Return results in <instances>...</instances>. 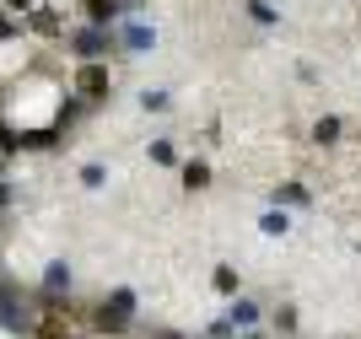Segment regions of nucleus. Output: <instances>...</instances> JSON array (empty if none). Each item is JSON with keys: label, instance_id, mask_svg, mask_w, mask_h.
<instances>
[{"label": "nucleus", "instance_id": "obj_6", "mask_svg": "<svg viewBox=\"0 0 361 339\" xmlns=\"http://www.w3.org/2000/svg\"><path fill=\"white\" fill-rule=\"evenodd\" d=\"M114 11H119V0H92V22H108Z\"/></svg>", "mask_w": 361, "mask_h": 339}, {"label": "nucleus", "instance_id": "obj_5", "mask_svg": "<svg viewBox=\"0 0 361 339\" xmlns=\"http://www.w3.org/2000/svg\"><path fill=\"white\" fill-rule=\"evenodd\" d=\"M103 87H108V81H103V70H87V75H81V92H87V97H97Z\"/></svg>", "mask_w": 361, "mask_h": 339}, {"label": "nucleus", "instance_id": "obj_8", "mask_svg": "<svg viewBox=\"0 0 361 339\" xmlns=\"http://www.w3.org/2000/svg\"><path fill=\"white\" fill-rule=\"evenodd\" d=\"M313 135H318V140H334V135H340V118H318Z\"/></svg>", "mask_w": 361, "mask_h": 339}, {"label": "nucleus", "instance_id": "obj_9", "mask_svg": "<svg viewBox=\"0 0 361 339\" xmlns=\"http://www.w3.org/2000/svg\"><path fill=\"white\" fill-rule=\"evenodd\" d=\"M254 318H259V312L248 307V302H238V307H232V323H254Z\"/></svg>", "mask_w": 361, "mask_h": 339}, {"label": "nucleus", "instance_id": "obj_7", "mask_svg": "<svg viewBox=\"0 0 361 339\" xmlns=\"http://www.w3.org/2000/svg\"><path fill=\"white\" fill-rule=\"evenodd\" d=\"M205 178H211V173H205V167H200V162H189V167H183V183H189V189H200Z\"/></svg>", "mask_w": 361, "mask_h": 339}, {"label": "nucleus", "instance_id": "obj_1", "mask_svg": "<svg viewBox=\"0 0 361 339\" xmlns=\"http://www.w3.org/2000/svg\"><path fill=\"white\" fill-rule=\"evenodd\" d=\"M130 312H135V296H130V291H114L103 307H97V328H124V323H130Z\"/></svg>", "mask_w": 361, "mask_h": 339}, {"label": "nucleus", "instance_id": "obj_4", "mask_svg": "<svg viewBox=\"0 0 361 339\" xmlns=\"http://www.w3.org/2000/svg\"><path fill=\"white\" fill-rule=\"evenodd\" d=\"M65 285H71V269H65V264H49V275H44V291H49V296H60Z\"/></svg>", "mask_w": 361, "mask_h": 339}, {"label": "nucleus", "instance_id": "obj_2", "mask_svg": "<svg viewBox=\"0 0 361 339\" xmlns=\"http://www.w3.org/2000/svg\"><path fill=\"white\" fill-rule=\"evenodd\" d=\"M119 44H124V49H151V44H157V32H151L146 22H124Z\"/></svg>", "mask_w": 361, "mask_h": 339}, {"label": "nucleus", "instance_id": "obj_10", "mask_svg": "<svg viewBox=\"0 0 361 339\" xmlns=\"http://www.w3.org/2000/svg\"><path fill=\"white\" fill-rule=\"evenodd\" d=\"M6 6H11V11H27V6H32V0H6Z\"/></svg>", "mask_w": 361, "mask_h": 339}, {"label": "nucleus", "instance_id": "obj_3", "mask_svg": "<svg viewBox=\"0 0 361 339\" xmlns=\"http://www.w3.org/2000/svg\"><path fill=\"white\" fill-rule=\"evenodd\" d=\"M103 49H108V38H103V32H97V27L75 32V54H81V59H97V54H103Z\"/></svg>", "mask_w": 361, "mask_h": 339}]
</instances>
